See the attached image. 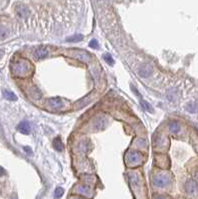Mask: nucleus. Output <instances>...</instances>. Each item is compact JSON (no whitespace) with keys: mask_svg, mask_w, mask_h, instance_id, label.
I'll return each instance as SVG.
<instances>
[{"mask_svg":"<svg viewBox=\"0 0 198 199\" xmlns=\"http://www.w3.org/2000/svg\"><path fill=\"white\" fill-rule=\"evenodd\" d=\"M31 66L25 60H18L12 65V71L16 76H26L30 73Z\"/></svg>","mask_w":198,"mask_h":199,"instance_id":"obj_1","label":"nucleus"},{"mask_svg":"<svg viewBox=\"0 0 198 199\" xmlns=\"http://www.w3.org/2000/svg\"><path fill=\"white\" fill-rule=\"evenodd\" d=\"M169 182V178L167 175H164V174H160V175H157V176L155 177L154 180H153V183H154L155 186L157 187H163L165 186V185H167Z\"/></svg>","mask_w":198,"mask_h":199,"instance_id":"obj_2","label":"nucleus"},{"mask_svg":"<svg viewBox=\"0 0 198 199\" xmlns=\"http://www.w3.org/2000/svg\"><path fill=\"white\" fill-rule=\"evenodd\" d=\"M17 129L20 132L23 133V135H29L30 130H31V127H30V124L27 122V120H23V122H21L19 125H18Z\"/></svg>","mask_w":198,"mask_h":199,"instance_id":"obj_3","label":"nucleus"},{"mask_svg":"<svg viewBox=\"0 0 198 199\" xmlns=\"http://www.w3.org/2000/svg\"><path fill=\"white\" fill-rule=\"evenodd\" d=\"M48 53H49V51L46 47H38V48L35 50L34 55H35V57L37 59H44L45 57H47Z\"/></svg>","mask_w":198,"mask_h":199,"instance_id":"obj_4","label":"nucleus"},{"mask_svg":"<svg viewBox=\"0 0 198 199\" xmlns=\"http://www.w3.org/2000/svg\"><path fill=\"white\" fill-rule=\"evenodd\" d=\"M49 105L51 108L53 109H61L64 107V103L62 102V100L60 98H52L49 100Z\"/></svg>","mask_w":198,"mask_h":199,"instance_id":"obj_5","label":"nucleus"},{"mask_svg":"<svg viewBox=\"0 0 198 199\" xmlns=\"http://www.w3.org/2000/svg\"><path fill=\"white\" fill-rule=\"evenodd\" d=\"M185 189H186V192L188 193L195 192L197 189V182L194 181V180H188L185 184Z\"/></svg>","mask_w":198,"mask_h":199,"instance_id":"obj_6","label":"nucleus"},{"mask_svg":"<svg viewBox=\"0 0 198 199\" xmlns=\"http://www.w3.org/2000/svg\"><path fill=\"white\" fill-rule=\"evenodd\" d=\"M142 157V155H140L139 152H137V151H132V152H129V162H139Z\"/></svg>","mask_w":198,"mask_h":199,"instance_id":"obj_7","label":"nucleus"},{"mask_svg":"<svg viewBox=\"0 0 198 199\" xmlns=\"http://www.w3.org/2000/svg\"><path fill=\"white\" fill-rule=\"evenodd\" d=\"M2 94H3V97L8 101H17V97L13 92L8 91V90H3L2 91Z\"/></svg>","mask_w":198,"mask_h":199,"instance_id":"obj_8","label":"nucleus"},{"mask_svg":"<svg viewBox=\"0 0 198 199\" xmlns=\"http://www.w3.org/2000/svg\"><path fill=\"white\" fill-rule=\"evenodd\" d=\"M53 145H54V148H55L57 151H63L64 150V145H63V142H62V140L60 137H56L55 140H54Z\"/></svg>","mask_w":198,"mask_h":199,"instance_id":"obj_9","label":"nucleus"},{"mask_svg":"<svg viewBox=\"0 0 198 199\" xmlns=\"http://www.w3.org/2000/svg\"><path fill=\"white\" fill-rule=\"evenodd\" d=\"M169 130L172 133H178L180 130V125L177 122H169Z\"/></svg>","mask_w":198,"mask_h":199,"instance_id":"obj_10","label":"nucleus"},{"mask_svg":"<svg viewBox=\"0 0 198 199\" xmlns=\"http://www.w3.org/2000/svg\"><path fill=\"white\" fill-rule=\"evenodd\" d=\"M186 110L189 112H198V103L193 102V103H189L186 106Z\"/></svg>","mask_w":198,"mask_h":199,"instance_id":"obj_11","label":"nucleus"},{"mask_svg":"<svg viewBox=\"0 0 198 199\" xmlns=\"http://www.w3.org/2000/svg\"><path fill=\"white\" fill-rule=\"evenodd\" d=\"M17 13L20 17H25L26 15L28 14V10L25 6H21V7H18L17 8Z\"/></svg>","mask_w":198,"mask_h":199,"instance_id":"obj_12","label":"nucleus"},{"mask_svg":"<svg viewBox=\"0 0 198 199\" xmlns=\"http://www.w3.org/2000/svg\"><path fill=\"white\" fill-rule=\"evenodd\" d=\"M142 71H144V72L140 73V74H142V76H143V77H147V76H149L150 73H152V69L148 66H147V68L144 67V69H140L139 72H142Z\"/></svg>","mask_w":198,"mask_h":199,"instance_id":"obj_13","label":"nucleus"},{"mask_svg":"<svg viewBox=\"0 0 198 199\" xmlns=\"http://www.w3.org/2000/svg\"><path fill=\"white\" fill-rule=\"evenodd\" d=\"M83 39V36L82 35H76L74 36V37H70L67 39L68 42H79Z\"/></svg>","mask_w":198,"mask_h":199,"instance_id":"obj_14","label":"nucleus"},{"mask_svg":"<svg viewBox=\"0 0 198 199\" xmlns=\"http://www.w3.org/2000/svg\"><path fill=\"white\" fill-rule=\"evenodd\" d=\"M104 59H105V61L107 63H109L110 65H113L114 64L113 57H112L110 54H105V55H104Z\"/></svg>","mask_w":198,"mask_h":199,"instance_id":"obj_15","label":"nucleus"},{"mask_svg":"<svg viewBox=\"0 0 198 199\" xmlns=\"http://www.w3.org/2000/svg\"><path fill=\"white\" fill-rule=\"evenodd\" d=\"M89 45H90V47H92V48L96 49V48H98L99 44H98L97 40H95V39H93V40L90 42V44H89Z\"/></svg>","mask_w":198,"mask_h":199,"instance_id":"obj_16","label":"nucleus"},{"mask_svg":"<svg viewBox=\"0 0 198 199\" xmlns=\"http://www.w3.org/2000/svg\"><path fill=\"white\" fill-rule=\"evenodd\" d=\"M142 107H143V108L147 109V110H148V111H149V112H152V107L149 106V104H148L147 102H145V101H142Z\"/></svg>","mask_w":198,"mask_h":199,"instance_id":"obj_17","label":"nucleus"},{"mask_svg":"<svg viewBox=\"0 0 198 199\" xmlns=\"http://www.w3.org/2000/svg\"><path fill=\"white\" fill-rule=\"evenodd\" d=\"M63 192H64V190L62 189V188H57L56 189V196L57 197H60V196L63 194Z\"/></svg>","mask_w":198,"mask_h":199,"instance_id":"obj_18","label":"nucleus"},{"mask_svg":"<svg viewBox=\"0 0 198 199\" xmlns=\"http://www.w3.org/2000/svg\"><path fill=\"white\" fill-rule=\"evenodd\" d=\"M3 174H5V170H4L3 167L0 166V176H1V175H3Z\"/></svg>","mask_w":198,"mask_h":199,"instance_id":"obj_19","label":"nucleus"},{"mask_svg":"<svg viewBox=\"0 0 198 199\" xmlns=\"http://www.w3.org/2000/svg\"><path fill=\"white\" fill-rule=\"evenodd\" d=\"M24 149H26V151H27L28 153H30V148L29 147H24Z\"/></svg>","mask_w":198,"mask_h":199,"instance_id":"obj_20","label":"nucleus"},{"mask_svg":"<svg viewBox=\"0 0 198 199\" xmlns=\"http://www.w3.org/2000/svg\"><path fill=\"white\" fill-rule=\"evenodd\" d=\"M2 54H3V53H2V51L0 50V59H1V57H2Z\"/></svg>","mask_w":198,"mask_h":199,"instance_id":"obj_21","label":"nucleus"},{"mask_svg":"<svg viewBox=\"0 0 198 199\" xmlns=\"http://www.w3.org/2000/svg\"><path fill=\"white\" fill-rule=\"evenodd\" d=\"M156 199H164V198H163V197H157Z\"/></svg>","mask_w":198,"mask_h":199,"instance_id":"obj_22","label":"nucleus"}]
</instances>
